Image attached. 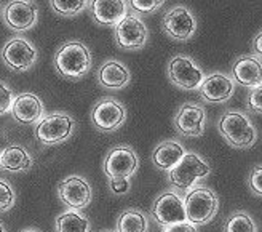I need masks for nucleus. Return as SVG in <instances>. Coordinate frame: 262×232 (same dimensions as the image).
<instances>
[{
  "mask_svg": "<svg viewBox=\"0 0 262 232\" xmlns=\"http://www.w3.org/2000/svg\"><path fill=\"white\" fill-rule=\"evenodd\" d=\"M93 58L88 47L80 40H69L56 51L55 69L68 80H78L88 74Z\"/></svg>",
  "mask_w": 262,
  "mask_h": 232,
  "instance_id": "nucleus-1",
  "label": "nucleus"
},
{
  "mask_svg": "<svg viewBox=\"0 0 262 232\" xmlns=\"http://www.w3.org/2000/svg\"><path fill=\"white\" fill-rule=\"evenodd\" d=\"M217 130L230 146L238 149H248L254 146L257 139L254 125L242 112H226L217 122Z\"/></svg>",
  "mask_w": 262,
  "mask_h": 232,
  "instance_id": "nucleus-2",
  "label": "nucleus"
},
{
  "mask_svg": "<svg viewBox=\"0 0 262 232\" xmlns=\"http://www.w3.org/2000/svg\"><path fill=\"white\" fill-rule=\"evenodd\" d=\"M217 199L213 194V191L206 187H195L192 189L186 200H184V212L186 221L192 226L205 224L213 220V216L217 212Z\"/></svg>",
  "mask_w": 262,
  "mask_h": 232,
  "instance_id": "nucleus-3",
  "label": "nucleus"
},
{
  "mask_svg": "<svg viewBox=\"0 0 262 232\" xmlns=\"http://www.w3.org/2000/svg\"><path fill=\"white\" fill-rule=\"evenodd\" d=\"M75 122L71 115L55 112L50 114L47 117H42L40 122L35 126V138L38 143L51 146L59 144L68 139L74 132Z\"/></svg>",
  "mask_w": 262,
  "mask_h": 232,
  "instance_id": "nucleus-4",
  "label": "nucleus"
},
{
  "mask_svg": "<svg viewBox=\"0 0 262 232\" xmlns=\"http://www.w3.org/2000/svg\"><path fill=\"white\" fill-rule=\"evenodd\" d=\"M208 175L209 165L206 162L195 154H184L182 159L169 170V181L181 191H189L196 183V179Z\"/></svg>",
  "mask_w": 262,
  "mask_h": 232,
  "instance_id": "nucleus-5",
  "label": "nucleus"
},
{
  "mask_svg": "<svg viewBox=\"0 0 262 232\" xmlns=\"http://www.w3.org/2000/svg\"><path fill=\"white\" fill-rule=\"evenodd\" d=\"M168 79L182 90H199L205 79L203 71L189 56H174L168 64Z\"/></svg>",
  "mask_w": 262,
  "mask_h": 232,
  "instance_id": "nucleus-6",
  "label": "nucleus"
},
{
  "mask_svg": "<svg viewBox=\"0 0 262 232\" xmlns=\"http://www.w3.org/2000/svg\"><path fill=\"white\" fill-rule=\"evenodd\" d=\"M4 21L16 32L29 31L38 21V5L34 0H11L4 8Z\"/></svg>",
  "mask_w": 262,
  "mask_h": 232,
  "instance_id": "nucleus-7",
  "label": "nucleus"
},
{
  "mask_svg": "<svg viewBox=\"0 0 262 232\" xmlns=\"http://www.w3.org/2000/svg\"><path fill=\"white\" fill-rule=\"evenodd\" d=\"M2 59L10 69L16 72H24L35 64L37 50L28 38L15 37L5 44L2 50Z\"/></svg>",
  "mask_w": 262,
  "mask_h": 232,
  "instance_id": "nucleus-8",
  "label": "nucleus"
},
{
  "mask_svg": "<svg viewBox=\"0 0 262 232\" xmlns=\"http://www.w3.org/2000/svg\"><path fill=\"white\" fill-rule=\"evenodd\" d=\"M163 29L173 40L186 42L196 31V19L187 7L178 5L165 13Z\"/></svg>",
  "mask_w": 262,
  "mask_h": 232,
  "instance_id": "nucleus-9",
  "label": "nucleus"
},
{
  "mask_svg": "<svg viewBox=\"0 0 262 232\" xmlns=\"http://www.w3.org/2000/svg\"><path fill=\"white\" fill-rule=\"evenodd\" d=\"M126 119V109L112 98L101 99L91 112V122L99 132H115Z\"/></svg>",
  "mask_w": 262,
  "mask_h": 232,
  "instance_id": "nucleus-10",
  "label": "nucleus"
},
{
  "mask_svg": "<svg viewBox=\"0 0 262 232\" xmlns=\"http://www.w3.org/2000/svg\"><path fill=\"white\" fill-rule=\"evenodd\" d=\"M152 216L163 227L186 221L184 200L176 192L168 191L155 200L152 207Z\"/></svg>",
  "mask_w": 262,
  "mask_h": 232,
  "instance_id": "nucleus-11",
  "label": "nucleus"
},
{
  "mask_svg": "<svg viewBox=\"0 0 262 232\" xmlns=\"http://www.w3.org/2000/svg\"><path fill=\"white\" fill-rule=\"evenodd\" d=\"M117 45L125 50L142 48L147 42V28L136 15H126L115 26Z\"/></svg>",
  "mask_w": 262,
  "mask_h": 232,
  "instance_id": "nucleus-12",
  "label": "nucleus"
},
{
  "mask_svg": "<svg viewBox=\"0 0 262 232\" xmlns=\"http://www.w3.org/2000/svg\"><path fill=\"white\" fill-rule=\"evenodd\" d=\"M138 168V157L135 151L131 147L122 146L115 147L107 154L106 160H104V173L111 179H128L133 176Z\"/></svg>",
  "mask_w": 262,
  "mask_h": 232,
  "instance_id": "nucleus-13",
  "label": "nucleus"
},
{
  "mask_svg": "<svg viewBox=\"0 0 262 232\" xmlns=\"http://www.w3.org/2000/svg\"><path fill=\"white\" fill-rule=\"evenodd\" d=\"M59 199L71 208L80 210L91 202V187L80 176H69L58 186Z\"/></svg>",
  "mask_w": 262,
  "mask_h": 232,
  "instance_id": "nucleus-14",
  "label": "nucleus"
},
{
  "mask_svg": "<svg viewBox=\"0 0 262 232\" xmlns=\"http://www.w3.org/2000/svg\"><path fill=\"white\" fill-rule=\"evenodd\" d=\"M199 92L206 102L219 104V102H226L233 96L235 83L229 75L216 72L205 77L199 87Z\"/></svg>",
  "mask_w": 262,
  "mask_h": 232,
  "instance_id": "nucleus-15",
  "label": "nucleus"
},
{
  "mask_svg": "<svg viewBox=\"0 0 262 232\" xmlns=\"http://www.w3.org/2000/svg\"><path fill=\"white\" fill-rule=\"evenodd\" d=\"M206 123V112L202 106L192 104V102H184L174 119L176 130L184 136H200L205 132Z\"/></svg>",
  "mask_w": 262,
  "mask_h": 232,
  "instance_id": "nucleus-16",
  "label": "nucleus"
},
{
  "mask_svg": "<svg viewBox=\"0 0 262 232\" xmlns=\"http://www.w3.org/2000/svg\"><path fill=\"white\" fill-rule=\"evenodd\" d=\"M91 16L101 26H117L128 15L125 0H91Z\"/></svg>",
  "mask_w": 262,
  "mask_h": 232,
  "instance_id": "nucleus-17",
  "label": "nucleus"
},
{
  "mask_svg": "<svg viewBox=\"0 0 262 232\" xmlns=\"http://www.w3.org/2000/svg\"><path fill=\"white\" fill-rule=\"evenodd\" d=\"M10 111L19 123H34L43 117V104L34 93H21L13 101Z\"/></svg>",
  "mask_w": 262,
  "mask_h": 232,
  "instance_id": "nucleus-18",
  "label": "nucleus"
},
{
  "mask_svg": "<svg viewBox=\"0 0 262 232\" xmlns=\"http://www.w3.org/2000/svg\"><path fill=\"white\" fill-rule=\"evenodd\" d=\"M232 75L243 87H259L262 82V66L260 61L251 56H242L233 62Z\"/></svg>",
  "mask_w": 262,
  "mask_h": 232,
  "instance_id": "nucleus-19",
  "label": "nucleus"
},
{
  "mask_svg": "<svg viewBox=\"0 0 262 232\" xmlns=\"http://www.w3.org/2000/svg\"><path fill=\"white\" fill-rule=\"evenodd\" d=\"M131 74L125 64L119 61H107L104 62L98 72V82L104 88L119 90L129 83Z\"/></svg>",
  "mask_w": 262,
  "mask_h": 232,
  "instance_id": "nucleus-20",
  "label": "nucleus"
},
{
  "mask_svg": "<svg viewBox=\"0 0 262 232\" xmlns=\"http://www.w3.org/2000/svg\"><path fill=\"white\" fill-rule=\"evenodd\" d=\"M184 147L176 141H165L152 154V160L157 168L171 170L173 166L184 156Z\"/></svg>",
  "mask_w": 262,
  "mask_h": 232,
  "instance_id": "nucleus-21",
  "label": "nucleus"
},
{
  "mask_svg": "<svg viewBox=\"0 0 262 232\" xmlns=\"http://www.w3.org/2000/svg\"><path fill=\"white\" fill-rule=\"evenodd\" d=\"M32 159L29 152L18 144H10L0 156V166L8 172H24L29 170Z\"/></svg>",
  "mask_w": 262,
  "mask_h": 232,
  "instance_id": "nucleus-22",
  "label": "nucleus"
},
{
  "mask_svg": "<svg viewBox=\"0 0 262 232\" xmlns=\"http://www.w3.org/2000/svg\"><path fill=\"white\" fill-rule=\"evenodd\" d=\"M149 223L146 215L138 210H126L117 220V230L119 232H147Z\"/></svg>",
  "mask_w": 262,
  "mask_h": 232,
  "instance_id": "nucleus-23",
  "label": "nucleus"
},
{
  "mask_svg": "<svg viewBox=\"0 0 262 232\" xmlns=\"http://www.w3.org/2000/svg\"><path fill=\"white\" fill-rule=\"evenodd\" d=\"M56 232H90V221L77 212H66L58 216Z\"/></svg>",
  "mask_w": 262,
  "mask_h": 232,
  "instance_id": "nucleus-24",
  "label": "nucleus"
},
{
  "mask_svg": "<svg viewBox=\"0 0 262 232\" xmlns=\"http://www.w3.org/2000/svg\"><path fill=\"white\" fill-rule=\"evenodd\" d=\"M51 2V8H53L58 15L61 16H77L78 13H82L90 0H50Z\"/></svg>",
  "mask_w": 262,
  "mask_h": 232,
  "instance_id": "nucleus-25",
  "label": "nucleus"
},
{
  "mask_svg": "<svg viewBox=\"0 0 262 232\" xmlns=\"http://www.w3.org/2000/svg\"><path fill=\"white\" fill-rule=\"evenodd\" d=\"M224 232H257V230L250 215L237 213L227 220Z\"/></svg>",
  "mask_w": 262,
  "mask_h": 232,
  "instance_id": "nucleus-26",
  "label": "nucleus"
},
{
  "mask_svg": "<svg viewBox=\"0 0 262 232\" xmlns=\"http://www.w3.org/2000/svg\"><path fill=\"white\" fill-rule=\"evenodd\" d=\"M128 2L133 11L141 13V15H149V13L159 10L165 4V0H128Z\"/></svg>",
  "mask_w": 262,
  "mask_h": 232,
  "instance_id": "nucleus-27",
  "label": "nucleus"
},
{
  "mask_svg": "<svg viewBox=\"0 0 262 232\" xmlns=\"http://www.w3.org/2000/svg\"><path fill=\"white\" fill-rule=\"evenodd\" d=\"M13 203H15V192L7 181L0 179V213L8 212Z\"/></svg>",
  "mask_w": 262,
  "mask_h": 232,
  "instance_id": "nucleus-28",
  "label": "nucleus"
},
{
  "mask_svg": "<svg viewBox=\"0 0 262 232\" xmlns=\"http://www.w3.org/2000/svg\"><path fill=\"white\" fill-rule=\"evenodd\" d=\"M13 104V92L4 83L0 82V115L7 114Z\"/></svg>",
  "mask_w": 262,
  "mask_h": 232,
  "instance_id": "nucleus-29",
  "label": "nucleus"
},
{
  "mask_svg": "<svg viewBox=\"0 0 262 232\" xmlns=\"http://www.w3.org/2000/svg\"><path fill=\"white\" fill-rule=\"evenodd\" d=\"M260 102H262V88L259 85V87H254L250 92V96H248V109L254 114H260L262 111Z\"/></svg>",
  "mask_w": 262,
  "mask_h": 232,
  "instance_id": "nucleus-30",
  "label": "nucleus"
},
{
  "mask_svg": "<svg viewBox=\"0 0 262 232\" xmlns=\"http://www.w3.org/2000/svg\"><path fill=\"white\" fill-rule=\"evenodd\" d=\"M260 178H262V168H260V165H257L256 168L253 170L251 178H250V186H251V189L256 192L257 196H260V192H262V187H260Z\"/></svg>",
  "mask_w": 262,
  "mask_h": 232,
  "instance_id": "nucleus-31",
  "label": "nucleus"
},
{
  "mask_svg": "<svg viewBox=\"0 0 262 232\" xmlns=\"http://www.w3.org/2000/svg\"><path fill=\"white\" fill-rule=\"evenodd\" d=\"M163 232H196V229L190 223L182 221V223H176L171 226H165Z\"/></svg>",
  "mask_w": 262,
  "mask_h": 232,
  "instance_id": "nucleus-32",
  "label": "nucleus"
},
{
  "mask_svg": "<svg viewBox=\"0 0 262 232\" xmlns=\"http://www.w3.org/2000/svg\"><path fill=\"white\" fill-rule=\"evenodd\" d=\"M111 187H112V191L115 192V194H125V192L129 189V183L126 181V179H123V178L112 179Z\"/></svg>",
  "mask_w": 262,
  "mask_h": 232,
  "instance_id": "nucleus-33",
  "label": "nucleus"
},
{
  "mask_svg": "<svg viewBox=\"0 0 262 232\" xmlns=\"http://www.w3.org/2000/svg\"><path fill=\"white\" fill-rule=\"evenodd\" d=\"M260 38H262V32L259 31L257 32V35L254 37V40H253V50H254V53L257 55V56H260Z\"/></svg>",
  "mask_w": 262,
  "mask_h": 232,
  "instance_id": "nucleus-34",
  "label": "nucleus"
},
{
  "mask_svg": "<svg viewBox=\"0 0 262 232\" xmlns=\"http://www.w3.org/2000/svg\"><path fill=\"white\" fill-rule=\"evenodd\" d=\"M0 232H4V226H2V223H0Z\"/></svg>",
  "mask_w": 262,
  "mask_h": 232,
  "instance_id": "nucleus-35",
  "label": "nucleus"
},
{
  "mask_svg": "<svg viewBox=\"0 0 262 232\" xmlns=\"http://www.w3.org/2000/svg\"><path fill=\"white\" fill-rule=\"evenodd\" d=\"M24 232H37V230H24Z\"/></svg>",
  "mask_w": 262,
  "mask_h": 232,
  "instance_id": "nucleus-36",
  "label": "nucleus"
}]
</instances>
